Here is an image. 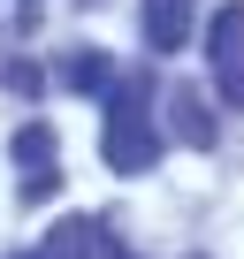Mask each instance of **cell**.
<instances>
[{
    "label": "cell",
    "instance_id": "cell-1",
    "mask_svg": "<svg viewBox=\"0 0 244 259\" xmlns=\"http://www.w3.org/2000/svg\"><path fill=\"white\" fill-rule=\"evenodd\" d=\"M160 130H153V76L145 69H122L114 92H107V130H99V160L114 176H145L160 160Z\"/></svg>",
    "mask_w": 244,
    "mask_h": 259
},
{
    "label": "cell",
    "instance_id": "cell-2",
    "mask_svg": "<svg viewBox=\"0 0 244 259\" xmlns=\"http://www.w3.org/2000/svg\"><path fill=\"white\" fill-rule=\"evenodd\" d=\"M206 54H214V92H221L229 107H244V0L214 16V31H206Z\"/></svg>",
    "mask_w": 244,
    "mask_h": 259
},
{
    "label": "cell",
    "instance_id": "cell-3",
    "mask_svg": "<svg viewBox=\"0 0 244 259\" xmlns=\"http://www.w3.org/2000/svg\"><path fill=\"white\" fill-rule=\"evenodd\" d=\"M38 259H122L114 244H107V221H92V213H69L46 244H38Z\"/></svg>",
    "mask_w": 244,
    "mask_h": 259
},
{
    "label": "cell",
    "instance_id": "cell-4",
    "mask_svg": "<svg viewBox=\"0 0 244 259\" xmlns=\"http://www.w3.org/2000/svg\"><path fill=\"white\" fill-rule=\"evenodd\" d=\"M198 31V0H145V46L153 54H183Z\"/></svg>",
    "mask_w": 244,
    "mask_h": 259
},
{
    "label": "cell",
    "instance_id": "cell-5",
    "mask_svg": "<svg viewBox=\"0 0 244 259\" xmlns=\"http://www.w3.org/2000/svg\"><path fill=\"white\" fill-rule=\"evenodd\" d=\"M114 54L107 46H76V54H61V92H84V99H107L114 92Z\"/></svg>",
    "mask_w": 244,
    "mask_h": 259
},
{
    "label": "cell",
    "instance_id": "cell-6",
    "mask_svg": "<svg viewBox=\"0 0 244 259\" xmlns=\"http://www.w3.org/2000/svg\"><path fill=\"white\" fill-rule=\"evenodd\" d=\"M168 138H183L191 153H214V114H206V99H198L191 84L168 92Z\"/></svg>",
    "mask_w": 244,
    "mask_h": 259
},
{
    "label": "cell",
    "instance_id": "cell-7",
    "mask_svg": "<svg viewBox=\"0 0 244 259\" xmlns=\"http://www.w3.org/2000/svg\"><path fill=\"white\" fill-rule=\"evenodd\" d=\"M8 153H16V168H23V176H31V168H54V130H46V122H23Z\"/></svg>",
    "mask_w": 244,
    "mask_h": 259
},
{
    "label": "cell",
    "instance_id": "cell-8",
    "mask_svg": "<svg viewBox=\"0 0 244 259\" xmlns=\"http://www.w3.org/2000/svg\"><path fill=\"white\" fill-rule=\"evenodd\" d=\"M8 92H16V99H38V92H46V69H38V61H8Z\"/></svg>",
    "mask_w": 244,
    "mask_h": 259
},
{
    "label": "cell",
    "instance_id": "cell-9",
    "mask_svg": "<svg viewBox=\"0 0 244 259\" xmlns=\"http://www.w3.org/2000/svg\"><path fill=\"white\" fill-rule=\"evenodd\" d=\"M54 191H61V176H54V168H31V176H23V198H31V206H46Z\"/></svg>",
    "mask_w": 244,
    "mask_h": 259
},
{
    "label": "cell",
    "instance_id": "cell-10",
    "mask_svg": "<svg viewBox=\"0 0 244 259\" xmlns=\"http://www.w3.org/2000/svg\"><path fill=\"white\" fill-rule=\"evenodd\" d=\"M16 259H38V251H16Z\"/></svg>",
    "mask_w": 244,
    "mask_h": 259
}]
</instances>
